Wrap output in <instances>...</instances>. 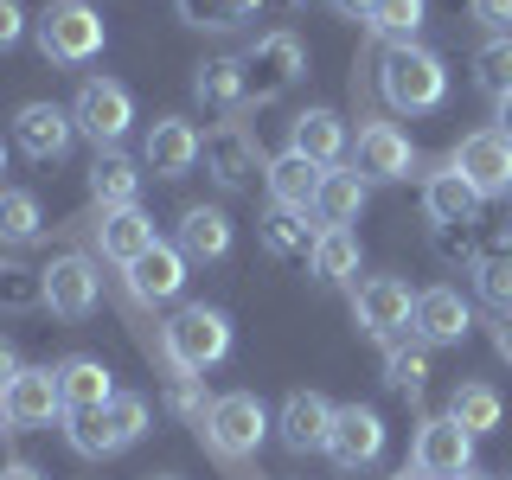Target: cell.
I'll return each instance as SVG.
<instances>
[{
	"mask_svg": "<svg viewBox=\"0 0 512 480\" xmlns=\"http://www.w3.org/2000/svg\"><path fill=\"white\" fill-rule=\"evenodd\" d=\"M71 122H77L84 141H96V154L122 148V135L135 128V96H128L116 77H84L77 96H71Z\"/></svg>",
	"mask_w": 512,
	"mask_h": 480,
	"instance_id": "8992f818",
	"label": "cell"
},
{
	"mask_svg": "<svg viewBox=\"0 0 512 480\" xmlns=\"http://www.w3.org/2000/svg\"><path fill=\"white\" fill-rule=\"evenodd\" d=\"M96 301H103V276H96L90 256H52L45 263V308H52L58 320H90Z\"/></svg>",
	"mask_w": 512,
	"mask_h": 480,
	"instance_id": "5bb4252c",
	"label": "cell"
},
{
	"mask_svg": "<svg viewBox=\"0 0 512 480\" xmlns=\"http://www.w3.org/2000/svg\"><path fill=\"white\" fill-rule=\"evenodd\" d=\"M192 96L218 116H244L250 109V77H244V58H205L192 71Z\"/></svg>",
	"mask_w": 512,
	"mask_h": 480,
	"instance_id": "d4e9b609",
	"label": "cell"
},
{
	"mask_svg": "<svg viewBox=\"0 0 512 480\" xmlns=\"http://www.w3.org/2000/svg\"><path fill=\"white\" fill-rule=\"evenodd\" d=\"M148 480H180V474H148Z\"/></svg>",
	"mask_w": 512,
	"mask_h": 480,
	"instance_id": "db71d44e",
	"label": "cell"
},
{
	"mask_svg": "<svg viewBox=\"0 0 512 480\" xmlns=\"http://www.w3.org/2000/svg\"><path fill=\"white\" fill-rule=\"evenodd\" d=\"M352 167H359L365 186H391V180H410L416 148H410V135L397 122H365L359 148H352Z\"/></svg>",
	"mask_w": 512,
	"mask_h": 480,
	"instance_id": "9a60e30c",
	"label": "cell"
},
{
	"mask_svg": "<svg viewBox=\"0 0 512 480\" xmlns=\"http://www.w3.org/2000/svg\"><path fill=\"white\" fill-rule=\"evenodd\" d=\"M0 173H7V141H0Z\"/></svg>",
	"mask_w": 512,
	"mask_h": 480,
	"instance_id": "f5cc1de1",
	"label": "cell"
},
{
	"mask_svg": "<svg viewBox=\"0 0 512 480\" xmlns=\"http://www.w3.org/2000/svg\"><path fill=\"white\" fill-rule=\"evenodd\" d=\"M461 480H493V474H480V468H468V474H461Z\"/></svg>",
	"mask_w": 512,
	"mask_h": 480,
	"instance_id": "816d5d0a",
	"label": "cell"
},
{
	"mask_svg": "<svg viewBox=\"0 0 512 480\" xmlns=\"http://www.w3.org/2000/svg\"><path fill=\"white\" fill-rule=\"evenodd\" d=\"M448 167H455L480 199H506V192H512V135H506V128H474V135L455 141Z\"/></svg>",
	"mask_w": 512,
	"mask_h": 480,
	"instance_id": "9c48e42d",
	"label": "cell"
},
{
	"mask_svg": "<svg viewBox=\"0 0 512 480\" xmlns=\"http://www.w3.org/2000/svg\"><path fill=\"white\" fill-rule=\"evenodd\" d=\"M186 288V256L180 244H154L128 263V295L135 301H173Z\"/></svg>",
	"mask_w": 512,
	"mask_h": 480,
	"instance_id": "cb8c5ba5",
	"label": "cell"
},
{
	"mask_svg": "<svg viewBox=\"0 0 512 480\" xmlns=\"http://www.w3.org/2000/svg\"><path fill=\"white\" fill-rule=\"evenodd\" d=\"M365 192H372V186L359 180V167H327V173H320L314 218L333 224V231H352V224H359V212H365Z\"/></svg>",
	"mask_w": 512,
	"mask_h": 480,
	"instance_id": "83f0119b",
	"label": "cell"
},
{
	"mask_svg": "<svg viewBox=\"0 0 512 480\" xmlns=\"http://www.w3.org/2000/svg\"><path fill=\"white\" fill-rule=\"evenodd\" d=\"M288 154L314 160V167H340V160H346V122H340V109H301V116L288 122Z\"/></svg>",
	"mask_w": 512,
	"mask_h": 480,
	"instance_id": "44dd1931",
	"label": "cell"
},
{
	"mask_svg": "<svg viewBox=\"0 0 512 480\" xmlns=\"http://www.w3.org/2000/svg\"><path fill=\"white\" fill-rule=\"evenodd\" d=\"M71 141H77L71 109H58V103H20L13 109V148H20L26 160L58 167V160L71 154Z\"/></svg>",
	"mask_w": 512,
	"mask_h": 480,
	"instance_id": "7c38bea8",
	"label": "cell"
},
{
	"mask_svg": "<svg viewBox=\"0 0 512 480\" xmlns=\"http://www.w3.org/2000/svg\"><path fill=\"white\" fill-rule=\"evenodd\" d=\"M468 13L487 32H512V0H468Z\"/></svg>",
	"mask_w": 512,
	"mask_h": 480,
	"instance_id": "b9f144b4",
	"label": "cell"
},
{
	"mask_svg": "<svg viewBox=\"0 0 512 480\" xmlns=\"http://www.w3.org/2000/svg\"><path fill=\"white\" fill-rule=\"evenodd\" d=\"M96 244H103L109 263H135L141 250H154L160 237H154V218L141 212V205H122V212H96Z\"/></svg>",
	"mask_w": 512,
	"mask_h": 480,
	"instance_id": "484cf974",
	"label": "cell"
},
{
	"mask_svg": "<svg viewBox=\"0 0 512 480\" xmlns=\"http://www.w3.org/2000/svg\"><path fill=\"white\" fill-rule=\"evenodd\" d=\"M26 7H20V0H0V52H13V45H20L26 39Z\"/></svg>",
	"mask_w": 512,
	"mask_h": 480,
	"instance_id": "60d3db41",
	"label": "cell"
},
{
	"mask_svg": "<svg viewBox=\"0 0 512 480\" xmlns=\"http://www.w3.org/2000/svg\"><path fill=\"white\" fill-rule=\"evenodd\" d=\"M384 455V416L372 404H340L333 410V436H327V461L340 474H365Z\"/></svg>",
	"mask_w": 512,
	"mask_h": 480,
	"instance_id": "8fae6325",
	"label": "cell"
},
{
	"mask_svg": "<svg viewBox=\"0 0 512 480\" xmlns=\"http://www.w3.org/2000/svg\"><path fill=\"white\" fill-rule=\"evenodd\" d=\"M244 77H250V103H276L308 77V45L295 32H263L244 52Z\"/></svg>",
	"mask_w": 512,
	"mask_h": 480,
	"instance_id": "52a82bcc",
	"label": "cell"
},
{
	"mask_svg": "<svg viewBox=\"0 0 512 480\" xmlns=\"http://www.w3.org/2000/svg\"><path fill=\"white\" fill-rule=\"evenodd\" d=\"M64 423H71L64 436H71L77 455L103 461V455H128V448L148 436L154 410H148V397H141V391H116L109 404H96V410H71Z\"/></svg>",
	"mask_w": 512,
	"mask_h": 480,
	"instance_id": "3957f363",
	"label": "cell"
},
{
	"mask_svg": "<svg viewBox=\"0 0 512 480\" xmlns=\"http://www.w3.org/2000/svg\"><path fill=\"white\" fill-rule=\"evenodd\" d=\"M423 13H429V0H378L365 26H372V39H384V45H404V39H416Z\"/></svg>",
	"mask_w": 512,
	"mask_h": 480,
	"instance_id": "74e56055",
	"label": "cell"
},
{
	"mask_svg": "<svg viewBox=\"0 0 512 480\" xmlns=\"http://www.w3.org/2000/svg\"><path fill=\"white\" fill-rule=\"evenodd\" d=\"M493 352L512 365V314H500V327H493Z\"/></svg>",
	"mask_w": 512,
	"mask_h": 480,
	"instance_id": "f6af8a7d",
	"label": "cell"
},
{
	"mask_svg": "<svg viewBox=\"0 0 512 480\" xmlns=\"http://www.w3.org/2000/svg\"><path fill=\"white\" fill-rule=\"evenodd\" d=\"M64 416V391H58V365H26L7 384V423L13 429H45Z\"/></svg>",
	"mask_w": 512,
	"mask_h": 480,
	"instance_id": "ac0fdd59",
	"label": "cell"
},
{
	"mask_svg": "<svg viewBox=\"0 0 512 480\" xmlns=\"http://www.w3.org/2000/svg\"><path fill=\"white\" fill-rule=\"evenodd\" d=\"M333 410H340V404H327L320 391H288V404L276 416V436H282L288 455H327Z\"/></svg>",
	"mask_w": 512,
	"mask_h": 480,
	"instance_id": "e0dca14e",
	"label": "cell"
},
{
	"mask_svg": "<svg viewBox=\"0 0 512 480\" xmlns=\"http://www.w3.org/2000/svg\"><path fill=\"white\" fill-rule=\"evenodd\" d=\"M20 372H26V365H20V346H13L7 333H0V391H7V384L20 378Z\"/></svg>",
	"mask_w": 512,
	"mask_h": 480,
	"instance_id": "7bdbcfd3",
	"label": "cell"
},
{
	"mask_svg": "<svg viewBox=\"0 0 512 480\" xmlns=\"http://www.w3.org/2000/svg\"><path fill=\"white\" fill-rule=\"evenodd\" d=\"M474 288H480L487 308L512 314V250L506 256H480V263H474Z\"/></svg>",
	"mask_w": 512,
	"mask_h": 480,
	"instance_id": "f35d334b",
	"label": "cell"
},
{
	"mask_svg": "<svg viewBox=\"0 0 512 480\" xmlns=\"http://www.w3.org/2000/svg\"><path fill=\"white\" fill-rule=\"evenodd\" d=\"M288 7H295V13H308V7H320V0H288Z\"/></svg>",
	"mask_w": 512,
	"mask_h": 480,
	"instance_id": "681fc988",
	"label": "cell"
},
{
	"mask_svg": "<svg viewBox=\"0 0 512 480\" xmlns=\"http://www.w3.org/2000/svg\"><path fill=\"white\" fill-rule=\"evenodd\" d=\"M167 410L180 416V423L199 429L205 423V410H212V397H205V384L199 378H173V391H167Z\"/></svg>",
	"mask_w": 512,
	"mask_h": 480,
	"instance_id": "ab89813d",
	"label": "cell"
},
{
	"mask_svg": "<svg viewBox=\"0 0 512 480\" xmlns=\"http://www.w3.org/2000/svg\"><path fill=\"white\" fill-rule=\"evenodd\" d=\"M45 308V269L0 263V314H32Z\"/></svg>",
	"mask_w": 512,
	"mask_h": 480,
	"instance_id": "8d00e7d4",
	"label": "cell"
},
{
	"mask_svg": "<svg viewBox=\"0 0 512 480\" xmlns=\"http://www.w3.org/2000/svg\"><path fill=\"white\" fill-rule=\"evenodd\" d=\"M423 384H429V352L423 346H384V391H397V397H423Z\"/></svg>",
	"mask_w": 512,
	"mask_h": 480,
	"instance_id": "d590c367",
	"label": "cell"
},
{
	"mask_svg": "<svg viewBox=\"0 0 512 480\" xmlns=\"http://www.w3.org/2000/svg\"><path fill=\"white\" fill-rule=\"evenodd\" d=\"M0 480H45V474L32 468V461H7V468H0Z\"/></svg>",
	"mask_w": 512,
	"mask_h": 480,
	"instance_id": "bcb514c9",
	"label": "cell"
},
{
	"mask_svg": "<svg viewBox=\"0 0 512 480\" xmlns=\"http://www.w3.org/2000/svg\"><path fill=\"white\" fill-rule=\"evenodd\" d=\"M314 212H288V205H269L263 212V250L282 256V263H295V256H314L320 244V224H308Z\"/></svg>",
	"mask_w": 512,
	"mask_h": 480,
	"instance_id": "4dcf8cb0",
	"label": "cell"
},
{
	"mask_svg": "<svg viewBox=\"0 0 512 480\" xmlns=\"http://www.w3.org/2000/svg\"><path fill=\"white\" fill-rule=\"evenodd\" d=\"M160 359H167L173 378H205L212 365L231 359V314L205 308V301H186V308L160 327Z\"/></svg>",
	"mask_w": 512,
	"mask_h": 480,
	"instance_id": "7a4b0ae2",
	"label": "cell"
},
{
	"mask_svg": "<svg viewBox=\"0 0 512 480\" xmlns=\"http://www.w3.org/2000/svg\"><path fill=\"white\" fill-rule=\"evenodd\" d=\"M378 96L397 109V116H429V109L448 103V64L429 45H384L378 52Z\"/></svg>",
	"mask_w": 512,
	"mask_h": 480,
	"instance_id": "6da1fadb",
	"label": "cell"
},
{
	"mask_svg": "<svg viewBox=\"0 0 512 480\" xmlns=\"http://www.w3.org/2000/svg\"><path fill=\"white\" fill-rule=\"evenodd\" d=\"M231 244H237L231 212H218V205H186L180 212V256L186 263H224Z\"/></svg>",
	"mask_w": 512,
	"mask_h": 480,
	"instance_id": "603a6c76",
	"label": "cell"
},
{
	"mask_svg": "<svg viewBox=\"0 0 512 480\" xmlns=\"http://www.w3.org/2000/svg\"><path fill=\"white\" fill-rule=\"evenodd\" d=\"M0 429H13V423H7V391H0Z\"/></svg>",
	"mask_w": 512,
	"mask_h": 480,
	"instance_id": "f907efd6",
	"label": "cell"
},
{
	"mask_svg": "<svg viewBox=\"0 0 512 480\" xmlns=\"http://www.w3.org/2000/svg\"><path fill=\"white\" fill-rule=\"evenodd\" d=\"M308 269H314V282L320 288H340L359 276V237L352 231H333V224H320V244L308 256Z\"/></svg>",
	"mask_w": 512,
	"mask_h": 480,
	"instance_id": "1f68e13d",
	"label": "cell"
},
{
	"mask_svg": "<svg viewBox=\"0 0 512 480\" xmlns=\"http://www.w3.org/2000/svg\"><path fill=\"white\" fill-rule=\"evenodd\" d=\"M205 173L224 186V192H244L256 173H263V148L250 141V128L244 122H218L212 135H205Z\"/></svg>",
	"mask_w": 512,
	"mask_h": 480,
	"instance_id": "2e32d148",
	"label": "cell"
},
{
	"mask_svg": "<svg viewBox=\"0 0 512 480\" xmlns=\"http://www.w3.org/2000/svg\"><path fill=\"white\" fill-rule=\"evenodd\" d=\"M468 327H474V314H468V301H461L448 282H436V288H423V295H416L410 333L423 346H461V340H468Z\"/></svg>",
	"mask_w": 512,
	"mask_h": 480,
	"instance_id": "d6986e66",
	"label": "cell"
},
{
	"mask_svg": "<svg viewBox=\"0 0 512 480\" xmlns=\"http://www.w3.org/2000/svg\"><path fill=\"white\" fill-rule=\"evenodd\" d=\"M141 180H148V167H141L135 154L103 148L90 160V205H96V212H122V205L141 199Z\"/></svg>",
	"mask_w": 512,
	"mask_h": 480,
	"instance_id": "ffe728a7",
	"label": "cell"
},
{
	"mask_svg": "<svg viewBox=\"0 0 512 480\" xmlns=\"http://www.w3.org/2000/svg\"><path fill=\"white\" fill-rule=\"evenodd\" d=\"M327 7L340 13V20H372V7H378V0H327Z\"/></svg>",
	"mask_w": 512,
	"mask_h": 480,
	"instance_id": "ee69618b",
	"label": "cell"
},
{
	"mask_svg": "<svg viewBox=\"0 0 512 480\" xmlns=\"http://www.w3.org/2000/svg\"><path fill=\"white\" fill-rule=\"evenodd\" d=\"M269 410H263V397L256 391H224V397H212V410H205V423H199V442L212 448L218 461H250L256 448H263V436H269Z\"/></svg>",
	"mask_w": 512,
	"mask_h": 480,
	"instance_id": "5b68a950",
	"label": "cell"
},
{
	"mask_svg": "<svg viewBox=\"0 0 512 480\" xmlns=\"http://www.w3.org/2000/svg\"><path fill=\"white\" fill-rule=\"evenodd\" d=\"M58 391H64V416L71 410H96L116 397V378H109L103 359H90V352H71V359L58 365Z\"/></svg>",
	"mask_w": 512,
	"mask_h": 480,
	"instance_id": "f1b7e54d",
	"label": "cell"
},
{
	"mask_svg": "<svg viewBox=\"0 0 512 480\" xmlns=\"http://www.w3.org/2000/svg\"><path fill=\"white\" fill-rule=\"evenodd\" d=\"M410 320H416V295L397 276H372V282H359V295H352V327L365 333V340H378V346H397L410 333Z\"/></svg>",
	"mask_w": 512,
	"mask_h": 480,
	"instance_id": "ba28073f",
	"label": "cell"
},
{
	"mask_svg": "<svg viewBox=\"0 0 512 480\" xmlns=\"http://www.w3.org/2000/svg\"><path fill=\"white\" fill-rule=\"evenodd\" d=\"M32 39H39V52L52 58V64L77 71V64L103 58L109 26H103V13H96L90 0H45V13L32 20Z\"/></svg>",
	"mask_w": 512,
	"mask_h": 480,
	"instance_id": "277c9868",
	"label": "cell"
},
{
	"mask_svg": "<svg viewBox=\"0 0 512 480\" xmlns=\"http://www.w3.org/2000/svg\"><path fill=\"white\" fill-rule=\"evenodd\" d=\"M320 173H327V167H314V160H301V154L269 160V167H263L269 205H288V212H314V199H320Z\"/></svg>",
	"mask_w": 512,
	"mask_h": 480,
	"instance_id": "4316f807",
	"label": "cell"
},
{
	"mask_svg": "<svg viewBox=\"0 0 512 480\" xmlns=\"http://www.w3.org/2000/svg\"><path fill=\"white\" fill-rule=\"evenodd\" d=\"M391 480H429V474H416V468H397V474H391Z\"/></svg>",
	"mask_w": 512,
	"mask_h": 480,
	"instance_id": "c3c4849f",
	"label": "cell"
},
{
	"mask_svg": "<svg viewBox=\"0 0 512 480\" xmlns=\"http://www.w3.org/2000/svg\"><path fill=\"white\" fill-rule=\"evenodd\" d=\"M474 84L500 103V96L512 90V32H487L480 39V52H474Z\"/></svg>",
	"mask_w": 512,
	"mask_h": 480,
	"instance_id": "e575fe53",
	"label": "cell"
},
{
	"mask_svg": "<svg viewBox=\"0 0 512 480\" xmlns=\"http://www.w3.org/2000/svg\"><path fill=\"white\" fill-rule=\"evenodd\" d=\"M480 192L461 180L455 167H442V173H429V186H423V212H429V224H448V231H474L480 224Z\"/></svg>",
	"mask_w": 512,
	"mask_h": 480,
	"instance_id": "7402d4cb",
	"label": "cell"
},
{
	"mask_svg": "<svg viewBox=\"0 0 512 480\" xmlns=\"http://www.w3.org/2000/svg\"><path fill=\"white\" fill-rule=\"evenodd\" d=\"M493 128H506V135H512V90L500 96V103H493Z\"/></svg>",
	"mask_w": 512,
	"mask_h": 480,
	"instance_id": "7dc6e473",
	"label": "cell"
},
{
	"mask_svg": "<svg viewBox=\"0 0 512 480\" xmlns=\"http://www.w3.org/2000/svg\"><path fill=\"white\" fill-rule=\"evenodd\" d=\"M199 154H205V135H199L186 116H154V122H148L141 167H148L154 180H186V173L199 167Z\"/></svg>",
	"mask_w": 512,
	"mask_h": 480,
	"instance_id": "4fadbf2b",
	"label": "cell"
},
{
	"mask_svg": "<svg viewBox=\"0 0 512 480\" xmlns=\"http://www.w3.org/2000/svg\"><path fill=\"white\" fill-rule=\"evenodd\" d=\"M45 237V212H39V199L20 186H0V244H39Z\"/></svg>",
	"mask_w": 512,
	"mask_h": 480,
	"instance_id": "836d02e7",
	"label": "cell"
},
{
	"mask_svg": "<svg viewBox=\"0 0 512 480\" xmlns=\"http://www.w3.org/2000/svg\"><path fill=\"white\" fill-rule=\"evenodd\" d=\"M410 468L429 474V480H461V474L474 468V436L448 410L442 416H423L416 436H410Z\"/></svg>",
	"mask_w": 512,
	"mask_h": 480,
	"instance_id": "30bf717a",
	"label": "cell"
},
{
	"mask_svg": "<svg viewBox=\"0 0 512 480\" xmlns=\"http://www.w3.org/2000/svg\"><path fill=\"white\" fill-rule=\"evenodd\" d=\"M173 7L199 32H244L256 13H263V0H173Z\"/></svg>",
	"mask_w": 512,
	"mask_h": 480,
	"instance_id": "d6a6232c",
	"label": "cell"
},
{
	"mask_svg": "<svg viewBox=\"0 0 512 480\" xmlns=\"http://www.w3.org/2000/svg\"><path fill=\"white\" fill-rule=\"evenodd\" d=\"M448 416H455L461 429L480 442V436H493L500 429V416H506V397L493 391V384H480V378H461L455 391H448Z\"/></svg>",
	"mask_w": 512,
	"mask_h": 480,
	"instance_id": "f546056e",
	"label": "cell"
}]
</instances>
